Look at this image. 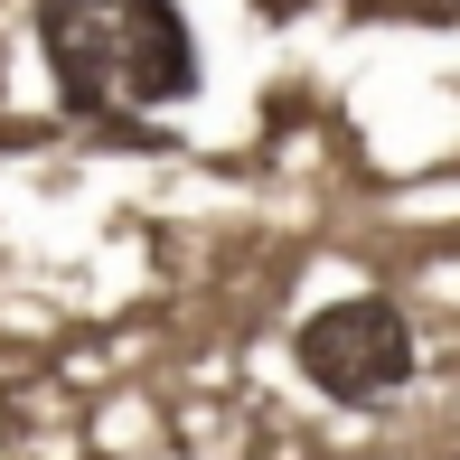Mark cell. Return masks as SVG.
<instances>
[{"label": "cell", "mask_w": 460, "mask_h": 460, "mask_svg": "<svg viewBox=\"0 0 460 460\" xmlns=\"http://www.w3.org/2000/svg\"><path fill=\"white\" fill-rule=\"evenodd\" d=\"M38 57L57 103L85 122H132L198 94V38L179 0H38Z\"/></svg>", "instance_id": "1"}, {"label": "cell", "mask_w": 460, "mask_h": 460, "mask_svg": "<svg viewBox=\"0 0 460 460\" xmlns=\"http://www.w3.org/2000/svg\"><path fill=\"white\" fill-rule=\"evenodd\" d=\"M291 358H301V376L320 394H339V404H376V394H394L413 376V320L394 301H376V291H358V301L310 310V320L291 329Z\"/></svg>", "instance_id": "2"}]
</instances>
